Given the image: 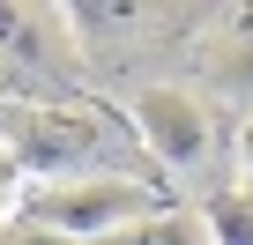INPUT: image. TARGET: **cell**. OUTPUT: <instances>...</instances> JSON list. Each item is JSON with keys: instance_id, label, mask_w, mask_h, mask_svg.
I'll return each mask as SVG.
<instances>
[{"instance_id": "obj_2", "label": "cell", "mask_w": 253, "mask_h": 245, "mask_svg": "<svg viewBox=\"0 0 253 245\" xmlns=\"http://www.w3.org/2000/svg\"><path fill=\"white\" fill-rule=\"evenodd\" d=\"M30 186H67V178H104V127L67 111H23L15 119V149Z\"/></svg>"}, {"instance_id": "obj_9", "label": "cell", "mask_w": 253, "mask_h": 245, "mask_svg": "<svg viewBox=\"0 0 253 245\" xmlns=\"http://www.w3.org/2000/svg\"><path fill=\"white\" fill-rule=\"evenodd\" d=\"M238 178H246V186H238V193H246V201H253V111H246V119H238Z\"/></svg>"}, {"instance_id": "obj_8", "label": "cell", "mask_w": 253, "mask_h": 245, "mask_svg": "<svg viewBox=\"0 0 253 245\" xmlns=\"http://www.w3.org/2000/svg\"><path fill=\"white\" fill-rule=\"evenodd\" d=\"M0 245H67V238H52L38 223H0Z\"/></svg>"}, {"instance_id": "obj_3", "label": "cell", "mask_w": 253, "mask_h": 245, "mask_svg": "<svg viewBox=\"0 0 253 245\" xmlns=\"http://www.w3.org/2000/svg\"><path fill=\"white\" fill-rule=\"evenodd\" d=\"M126 119H134L142 149H149V156H157L171 178H201L216 127H209V104H201L194 89H171V82H157V89H142L134 104H126Z\"/></svg>"}, {"instance_id": "obj_7", "label": "cell", "mask_w": 253, "mask_h": 245, "mask_svg": "<svg viewBox=\"0 0 253 245\" xmlns=\"http://www.w3.org/2000/svg\"><path fill=\"white\" fill-rule=\"evenodd\" d=\"M23 193H30V178H23V164L0 149V223H15L23 215Z\"/></svg>"}, {"instance_id": "obj_5", "label": "cell", "mask_w": 253, "mask_h": 245, "mask_svg": "<svg viewBox=\"0 0 253 245\" xmlns=\"http://www.w3.org/2000/svg\"><path fill=\"white\" fill-rule=\"evenodd\" d=\"M194 223H201V238H209V245H253V201H246V193H231V186H223V193H209Z\"/></svg>"}, {"instance_id": "obj_4", "label": "cell", "mask_w": 253, "mask_h": 245, "mask_svg": "<svg viewBox=\"0 0 253 245\" xmlns=\"http://www.w3.org/2000/svg\"><path fill=\"white\" fill-rule=\"evenodd\" d=\"M52 15L38 8H0V60L8 67H38V82H52Z\"/></svg>"}, {"instance_id": "obj_6", "label": "cell", "mask_w": 253, "mask_h": 245, "mask_svg": "<svg viewBox=\"0 0 253 245\" xmlns=\"http://www.w3.org/2000/svg\"><path fill=\"white\" fill-rule=\"evenodd\" d=\"M104 245H209V238H201V223H194V215H179V208H157V215H142V223L112 230Z\"/></svg>"}, {"instance_id": "obj_1", "label": "cell", "mask_w": 253, "mask_h": 245, "mask_svg": "<svg viewBox=\"0 0 253 245\" xmlns=\"http://www.w3.org/2000/svg\"><path fill=\"white\" fill-rule=\"evenodd\" d=\"M157 208H171L157 186H142V178H67V186H30L23 193V215L38 223V230H52V238H67V245H104L112 230H126V223H142V215H157Z\"/></svg>"}, {"instance_id": "obj_10", "label": "cell", "mask_w": 253, "mask_h": 245, "mask_svg": "<svg viewBox=\"0 0 253 245\" xmlns=\"http://www.w3.org/2000/svg\"><path fill=\"white\" fill-rule=\"evenodd\" d=\"M223 74H231V89H238V97H253V45H238V52L223 60Z\"/></svg>"}]
</instances>
